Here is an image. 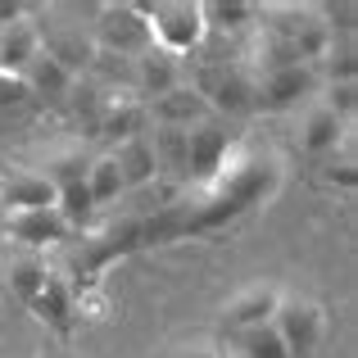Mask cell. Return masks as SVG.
Segmentation results:
<instances>
[{
  "label": "cell",
  "mask_w": 358,
  "mask_h": 358,
  "mask_svg": "<svg viewBox=\"0 0 358 358\" xmlns=\"http://www.w3.org/2000/svg\"><path fill=\"white\" fill-rule=\"evenodd\" d=\"M141 14H145V27H150V45H159L173 59L195 55L209 36L200 0H155V5H141Z\"/></svg>",
  "instance_id": "6da1fadb"
},
{
  "label": "cell",
  "mask_w": 358,
  "mask_h": 358,
  "mask_svg": "<svg viewBox=\"0 0 358 358\" xmlns=\"http://www.w3.org/2000/svg\"><path fill=\"white\" fill-rule=\"evenodd\" d=\"M327 327H331L327 308L308 295H281L277 313H272V331L281 336L290 358H317V350L327 341Z\"/></svg>",
  "instance_id": "7a4b0ae2"
},
{
  "label": "cell",
  "mask_w": 358,
  "mask_h": 358,
  "mask_svg": "<svg viewBox=\"0 0 358 358\" xmlns=\"http://www.w3.org/2000/svg\"><path fill=\"white\" fill-rule=\"evenodd\" d=\"M91 41L100 55H118V59H136L150 50V27L136 0H118V5H96V23H91Z\"/></svg>",
  "instance_id": "3957f363"
},
{
  "label": "cell",
  "mask_w": 358,
  "mask_h": 358,
  "mask_svg": "<svg viewBox=\"0 0 358 358\" xmlns=\"http://www.w3.org/2000/svg\"><path fill=\"white\" fill-rule=\"evenodd\" d=\"M322 87L313 64H290V69H272L254 78V109H268V114H286L299 100H308Z\"/></svg>",
  "instance_id": "277c9868"
},
{
  "label": "cell",
  "mask_w": 358,
  "mask_h": 358,
  "mask_svg": "<svg viewBox=\"0 0 358 358\" xmlns=\"http://www.w3.org/2000/svg\"><path fill=\"white\" fill-rule=\"evenodd\" d=\"M195 91L209 100L213 118L218 114H250L254 109V73L241 64H209L195 78Z\"/></svg>",
  "instance_id": "5b68a950"
},
{
  "label": "cell",
  "mask_w": 358,
  "mask_h": 358,
  "mask_svg": "<svg viewBox=\"0 0 358 358\" xmlns=\"http://www.w3.org/2000/svg\"><path fill=\"white\" fill-rule=\"evenodd\" d=\"M231 150H236V136L227 131L222 118H209L200 127H191L186 131V168H191V182H209L231 159Z\"/></svg>",
  "instance_id": "8992f818"
},
{
  "label": "cell",
  "mask_w": 358,
  "mask_h": 358,
  "mask_svg": "<svg viewBox=\"0 0 358 358\" xmlns=\"http://www.w3.org/2000/svg\"><path fill=\"white\" fill-rule=\"evenodd\" d=\"M277 304H281V290L272 286V281H254V286L236 290V295L222 304V327H227L231 336L254 331V327H268L272 313H277Z\"/></svg>",
  "instance_id": "52a82bcc"
},
{
  "label": "cell",
  "mask_w": 358,
  "mask_h": 358,
  "mask_svg": "<svg viewBox=\"0 0 358 358\" xmlns=\"http://www.w3.org/2000/svg\"><path fill=\"white\" fill-rule=\"evenodd\" d=\"M145 118L155 122V127L191 131V127H200V122H209V118H213V109H209V100H204L200 91L191 87V82H182V87H173L168 96L150 100V105H145Z\"/></svg>",
  "instance_id": "ba28073f"
},
{
  "label": "cell",
  "mask_w": 358,
  "mask_h": 358,
  "mask_svg": "<svg viewBox=\"0 0 358 358\" xmlns=\"http://www.w3.org/2000/svg\"><path fill=\"white\" fill-rule=\"evenodd\" d=\"M27 313H36V322H45L59 341H69L73 322H78V295H73L69 277L50 268V277H45V286L36 290V299L27 304Z\"/></svg>",
  "instance_id": "9c48e42d"
},
{
  "label": "cell",
  "mask_w": 358,
  "mask_h": 358,
  "mask_svg": "<svg viewBox=\"0 0 358 358\" xmlns=\"http://www.w3.org/2000/svg\"><path fill=\"white\" fill-rule=\"evenodd\" d=\"M5 231L23 245V250H32V254L69 241V222L59 218L55 204H50V209H14V213H5Z\"/></svg>",
  "instance_id": "30bf717a"
},
{
  "label": "cell",
  "mask_w": 358,
  "mask_h": 358,
  "mask_svg": "<svg viewBox=\"0 0 358 358\" xmlns=\"http://www.w3.org/2000/svg\"><path fill=\"white\" fill-rule=\"evenodd\" d=\"M173 87H182V59L164 55L159 45H150L145 55L131 59V96H136V100L150 105V100L168 96Z\"/></svg>",
  "instance_id": "8fae6325"
},
{
  "label": "cell",
  "mask_w": 358,
  "mask_h": 358,
  "mask_svg": "<svg viewBox=\"0 0 358 358\" xmlns=\"http://www.w3.org/2000/svg\"><path fill=\"white\" fill-rule=\"evenodd\" d=\"M345 127H350V122L336 118L322 100H313V105L304 109V122H299V145H304V155L327 159L345 145Z\"/></svg>",
  "instance_id": "7c38bea8"
},
{
  "label": "cell",
  "mask_w": 358,
  "mask_h": 358,
  "mask_svg": "<svg viewBox=\"0 0 358 358\" xmlns=\"http://www.w3.org/2000/svg\"><path fill=\"white\" fill-rule=\"evenodd\" d=\"M41 55V32H36V18H18V23L0 27V73H14L23 78L27 64Z\"/></svg>",
  "instance_id": "4fadbf2b"
},
{
  "label": "cell",
  "mask_w": 358,
  "mask_h": 358,
  "mask_svg": "<svg viewBox=\"0 0 358 358\" xmlns=\"http://www.w3.org/2000/svg\"><path fill=\"white\" fill-rule=\"evenodd\" d=\"M0 204H5V213H14V209H50L55 186L45 182L41 173L14 168V173H0Z\"/></svg>",
  "instance_id": "5bb4252c"
},
{
  "label": "cell",
  "mask_w": 358,
  "mask_h": 358,
  "mask_svg": "<svg viewBox=\"0 0 358 358\" xmlns=\"http://www.w3.org/2000/svg\"><path fill=\"white\" fill-rule=\"evenodd\" d=\"M23 82H27V96L36 100V105H55V109H64V100H69V91H73V73H64L59 64L50 59V55H36L32 64H27V73H23Z\"/></svg>",
  "instance_id": "9a60e30c"
},
{
  "label": "cell",
  "mask_w": 358,
  "mask_h": 358,
  "mask_svg": "<svg viewBox=\"0 0 358 358\" xmlns=\"http://www.w3.org/2000/svg\"><path fill=\"white\" fill-rule=\"evenodd\" d=\"M145 100H136V96H109V105H105V114H100L96 122V136H105V141H131V136H141L145 131Z\"/></svg>",
  "instance_id": "2e32d148"
},
{
  "label": "cell",
  "mask_w": 358,
  "mask_h": 358,
  "mask_svg": "<svg viewBox=\"0 0 358 358\" xmlns=\"http://www.w3.org/2000/svg\"><path fill=\"white\" fill-rule=\"evenodd\" d=\"M114 164H118V173H122V186H150V182H159L155 177V150H150V136L141 131V136H131V141H118L114 150Z\"/></svg>",
  "instance_id": "e0dca14e"
},
{
  "label": "cell",
  "mask_w": 358,
  "mask_h": 358,
  "mask_svg": "<svg viewBox=\"0 0 358 358\" xmlns=\"http://www.w3.org/2000/svg\"><path fill=\"white\" fill-rule=\"evenodd\" d=\"M45 277H50V263H45V254L23 250L14 263H9V290H14L23 304H32V299H36V290L45 286Z\"/></svg>",
  "instance_id": "ac0fdd59"
},
{
  "label": "cell",
  "mask_w": 358,
  "mask_h": 358,
  "mask_svg": "<svg viewBox=\"0 0 358 358\" xmlns=\"http://www.w3.org/2000/svg\"><path fill=\"white\" fill-rule=\"evenodd\" d=\"M204 5V27L218 32H241L245 23H259V5L250 0H200Z\"/></svg>",
  "instance_id": "d6986e66"
},
{
  "label": "cell",
  "mask_w": 358,
  "mask_h": 358,
  "mask_svg": "<svg viewBox=\"0 0 358 358\" xmlns=\"http://www.w3.org/2000/svg\"><path fill=\"white\" fill-rule=\"evenodd\" d=\"M87 168H91V155L82 145H64V150H55L50 159H45V182L59 191V186H73V182H87Z\"/></svg>",
  "instance_id": "ffe728a7"
},
{
  "label": "cell",
  "mask_w": 358,
  "mask_h": 358,
  "mask_svg": "<svg viewBox=\"0 0 358 358\" xmlns=\"http://www.w3.org/2000/svg\"><path fill=\"white\" fill-rule=\"evenodd\" d=\"M87 191H91V204H114L127 186H122V173H118V164H114V155H96L91 159V168H87Z\"/></svg>",
  "instance_id": "44dd1931"
},
{
  "label": "cell",
  "mask_w": 358,
  "mask_h": 358,
  "mask_svg": "<svg viewBox=\"0 0 358 358\" xmlns=\"http://www.w3.org/2000/svg\"><path fill=\"white\" fill-rule=\"evenodd\" d=\"M55 209H59V218L69 222V231H73V227H87V222L96 218V204H91L87 182L59 186V191H55Z\"/></svg>",
  "instance_id": "7402d4cb"
},
{
  "label": "cell",
  "mask_w": 358,
  "mask_h": 358,
  "mask_svg": "<svg viewBox=\"0 0 358 358\" xmlns=\"http://www.w3.org/2000/svg\"><path fill=\"white\" fill-rule=\"evenodd\" d=\"M236 350H241V358H290L286 345H281V336L272 331V322L268 327H254V331H241L236 336Z\"/></svg>",
  "instance_id": "603a6c76"
},
{
  "label": "cell",
  "mask_w": 358,
  "mask_h": 358,
  "mask_svg": "<svg viewBox=\"0 0 358 358\" xmlns=\"http://www.w3.org/2000/svg\"><path fill=\"white\" fill-rule=\"evenodd\" d=\"M32 105V96H27V82L14 78V73H0V114H14V109Z\"/></svg>",
  "instance_id": "cb8c5ba5"
},
{
  "label": "cell",
  "mask_w": 358,
  "mask_h": 358,
  "mask_svg": "<svg viewBox=\"0 0 358 358\" xmlns=\"http://www.w3.org/2000/svg\"><path fill=\"white\" fill-rule=\"evenodd\" d=\"M32 9L23 5V0H0V27H9V23H18V18H27Z\"/></svg>",
  "instance_id": "d4e9b609"
},
{
  "label": "cell",
  "mask_w": 358,
  "mask_h": 358,
  "mask_svg": "<svg viewBox=\"0 0 358 358\" xmlns=\"http://www.w3.org/2000/svg\"><path fill=\"white\" fill-rule=\"evenodd\" d=\"M173 358H222L213 345H204V341H195V345H182V350H173Z\"/></svg>",
  "instance_id": "484cf974"
},
{
  "label": "cell",
  "mask_w": 358,
  "mask_h": 358,
  "mask_svg": "<svg viewBox=\"0 0 358 358\" xmlns=\"http://www.w3.org/2000/svg\"><path fill=\"white\" fill-rule=\"evenodd\" d=\"M41 358H69V354H64L59 345H55V350H41Z\"/></svg>",
  "instance_id": "4316f807"
}]
</instances>
